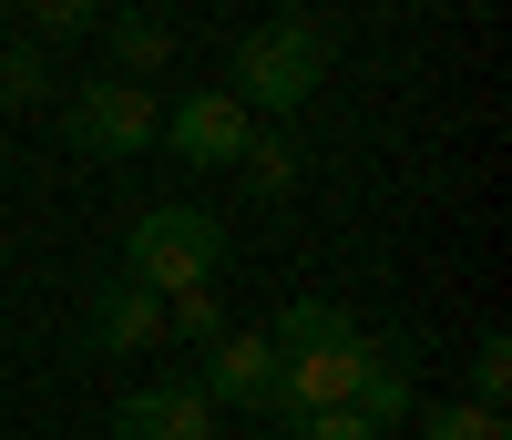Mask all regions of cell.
<instances>
[{"label": "cell", "instance_id": "cell-9", "mask_svg": "<svg viewBox=\"0 0 512 440\" xmlns=\"http://www.w3.org/2000/svg\"><path fill=\"white\" fill-rule=\"evenodd\" d=\"M410 348H420V338H400V328H390V338L369 348V379H359V400H349V410H359L369 430L410 420Z\"/></svg>", "mask_w": 512, "mask_h": 440}, {"label": "cell", "instance_id": "cell-3", "mask_svg": "<svg viewBox=\"0 0 512 440\" xmlns=\"http://www.w3.org/2000/svg\"><path fill=\"white\" fill-rule=\"evenodd\" d=\"M226 267V226L205 205H144L134 236H123V277L154 287V297H185V287H216Z\"/></svg>", "mask_w": 512, "mask_h": 440}, {"label": "cell", "instance_id": "cell-15", "mask_svg": "<svg viewBox=\"0 0 512 440\" xmlns=\"http://www.w3.org/2000/svg\"><path fill=\"white\" fill-rule=\"evenodd\" d=\"M41 93H52L41 52H0V113H11V103H41Z\"/></svg>", "mask_w": 512, "mask_h": 440}, {"label": "cell", "instance_id": "cell-12", "mask_svg": "<svg viewBox=\"0 0 512 440\" xmlns=\"http://www.w3.org/2000/svg\"><path fill=\"white\" fill-rule=\"evenodd\" d=\"M164 338H226V297L216 287H185V297H164Z\"/></svg>", "mask_w": 512, "mask_h": 440}, {"label": "cell", "instance_id": "cell-10", "mask_svg": "<svg viewBox=\"0 0 512 440\" xmlns=\"http://www.w3.org/2000/svg\"><path fill=\"white\" fill-rule=\"evenodd\" d=\"M103 41H113V72L123 82H154L164 62H175V31H164L154 11H103Z\"/></svg>", "mask_w": 512, "mask_h": 440}, {"label": "cell", "instance_id": "cell-6", "mask_svg": "<svg viewBox=\"0 0 512 440\" xmlns=\"http://www.w3.org/2000/svg\"><path fill=\"white\" fill-rule=\"evenodd\" d=\"M205 400L216 410H267V389H277V338L267 328H226V338H205Z\"/></svg>", "mask_w": 512, "mask_h": 440}, {"label": "cell", "instance_id": "cell-16", "mask_svg": "<svg viewBox=\"0 0 512 440\" xmlns=\"http://www.w3.org/2000/svg\"><path fill=\"white\" fill-rule=\"evenodd\" d=\"M287 440H390V430H369L359 410H308V420H297Z\"/></svg>", "mask_w": 512, "mask_h": 440}, {"label": "cell", "instance_id": "cell-11", "mask_svg": "<svg viewBox=\"0 0 512 440\" xmlns=\"http://www.w3.org/2000/svg\"><path fill=\"white\" fill-rule=\"evenodd\" d=\"M236 164H246V195H267V205H277V195H297V174H308L287 134H246V154H236Z\"/></svg>", "mask_w": 512, "mask_h": 440}, {"label": "cell", "instance_id": "cell-4", "mask_svg": "<svg viewBox=\"0 0 512 440\" xmlns=\"http://www.w3.org/2000/svg\"><path fill=\"white\" fill-rule=\"evenodd\" d=\"M62 134H72V154H93V164H134L164 134V103L144 93V82L103 72V82H82V93H62Z\"/></svg>", "mask_w": 512, "mask_h": 440}, {"label": "cell", "instance_id": "cell-7", "mask_svg": "<svg viewBox=\"0 0 512 440\" xmlns=\"http://www.w3.org/2000/svg\"><path fill=\"white\" fill-rule=\"evenodd\" d=\"M113 440H216V400L195 379H154L113 410Z\"/></svg>", "mask_w": 512, "mask_h": 440}, {"label": "cell", "instance_id": "cell-14", "mask_svg": "<svg viewBox=\"0 0 512 440\" xmlns=\"http://www.w3.org/2000/svg\"><path fill=\"white\" fill-rule=\"evenodd\" d=\"M502 389H512V338H482V348H472V400L502 410Z\"/></svg>", "mask_w": 512, "mask_h": 440}, {"label": "cell", "instance_id": "cell-2", "mask_svg": "<svg viewBox=\"0 0 512 440\" xmlns=\"http://www.w3.org/2000/svg\"><path fill=\"white\" fill-rule=\"evenodd\" d=\"M328 82V21L318 11H277V21H256L236 41V72H226V93L246 113H297Z\"/></svg>", "mask_w": 512, "mask_h": 440}, {"label": "cell", "instance_id": "cell-17", "mask_svg": "<svg viewBox=\"0 0 512 440\" xmlns=\"http://www.w3.org/2000/svg\"><path fill=\"white\" fill-rule=\"evenodd\" d=\"M41 31L72 41V31H103V0H41Z\"/></svg>", "mask_w": 512, "mask_h": 440}, {"label": "cell", "instance_id": "cell-8", "mask_svg": "<svg viewBox=\"0 0 512 440\" xmlns=\"http://www.w3.org/2000/svg\"><path fill=\"white\" fill-rule=\"evenodd\" d=\"M164 338V297L154 287H134V277H113V287H93V348H154Z\"/></svg>", "mask_w": 512, "mask_h": 440}, {"label": "cell", "instance_id": "cell-5", "mask_svg": "<svg viewBox=\"0 0 512 440\" xmlns=\"http://www.w3.org/2000/svg\"><path fill=\"white\" fill-rule=\"evenodd\" d=\"M246 134H256V113H246L236 93H185L175 113H164V134H154V144H175L195 174H216V164L246 154Z\"/></svg>", "mask_w": 512, "mask_h": 440}, {"label": "cell", "instance_id": "cell-13", "mask_svg": "<svg viewBox=\"0 0 512 440\" xmlns=\"http://www.w3.org/2000/svg\"><path fill=\"white\" fill-rule=\"evenodd\" d=\"M420 440H512V430H502V410L461 400V410H431V420H420Z\"/></svg>", "mask_w": 512, "mask_h": 440}, {"label": "cell", "instance_id": "cell-1", "mask_svg": "<svg viewBox=\"0 0 512 440\" xmlns=\"http://www.w3.org/2000/svg\"><path fill=\"white\" fill-rule=\"evenodd\" d=\"M267 338H277V389H267V410H277V420L349 410V400H359V379H369V348H379V338L349 318V307H328V297H297Z\"/></svg>", "mask_w": 512, "mask_h": 440}]
</instances>
